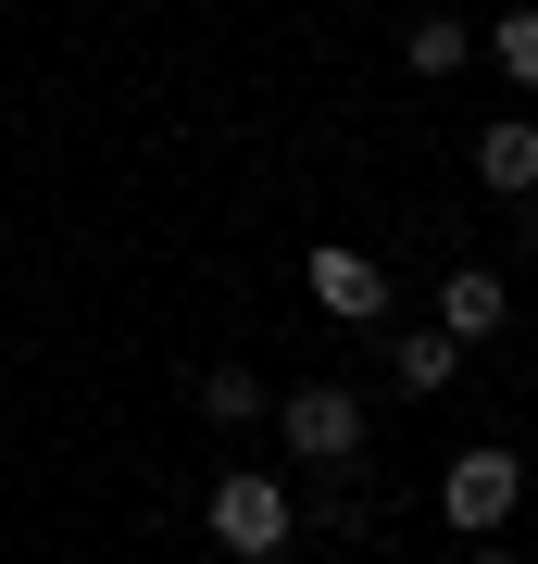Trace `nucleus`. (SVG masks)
Wrapping results in <instances>:
<instances>
[{
  "mask_svg": "<svg viewBox=\"0 0 538 564\" xmlns=\"http://www.w3.org/2000/svg\"><path fill=\"white\" fill-rule=\"evenodd\" d=\"M488 63H501L514 88H538V13H501V25H488Z\"/></svg>",
  "mask_w": 538,
  "mask_h": 564,
  "instance_id": "9d476101",
  "label": "nucleus"
},
{
  "mask_svg": "<svg viewBox=\"0 0 538 564\" xmlns=\"http://www.w3.org/2000/svg\"><path fill=\"white\" fill-rule=\"evenodd\" d=\"M463 564H526V552H501V540H476V552H463Z\"/></svg>",
  "mask_w": 538,
  "mask_h": 564,
  "instance_id": "9b49d317",
  "label": "nucleus"
},
{
  "mask_svg": "<svg viewBox=\"0 0 538 564\" xmlns=\"http://www.w3.org/2000/svg\"><path fill=\"white\" fill-rule=\"evenodd\" d=\"M514 502H526V464L501 452V440L451 452V477H439V514L463 527V540H501V527H514Z\"/></svg>",
  "mask_w": 538,
  "mask_h": 564,
  "instance_id": "f03ea898",
  "label": "nucleus"
},
{
  "mask_svg": "<svg viewBox=\"0 0 538 564\" xmlns=\"http://www.w3.org/2000/svg\"><path fill=\"white\" fill-rule=\"evenodd\" d=\"M514 214H526V251H538V188H526V202H514Z\"/></svg>",
  "mask_w": 538,
  "mask_h": 564,
  "instance_id": "f8f14e48",
  "label": "nucleus"
},
{
  "mask_svg": "<svg viewBox=\"0 0 538 564\" xmlns=\"http://www.w3.org/2000/svg\"><path fill=\"white\" fill-rule=\"evenodd\" d=\"M276 440L300 464H351L363 452V389H288V402H276Z\"/></svg>",
  "mask_w": 538,
  "mask_h": 564,
  "instance_id": "7ed1b4c3",
  "label": "nucleus"
},
{
  "mask_svg": "<svg viewBox=\"0 0 538 564\" xmlns=\"http://www.w3.org/2000/svg\"><path fill=\"white\" fill-rule=\"evenodd\" d=\"M476 176L501 188V202H526V188H538V126H526V113H501V126H476Z\"/></svg>",
  "mask_w": 538,
  "mask_h": 564,
  "instance_id": "423d86ee",
  "label": "nucleus"
},
{
  "mask_svg": "<svg viewBox=\"0 0 538 564\" xmlns=\"http://www.w3.org/2000/svg\"><path fill=\"white\" fill-rule=\"evenodd\" d=\"M200 414H213V426H251V414H276V389L239 377V364H213V377H200Z\"/></svg>",
  "mask_w": 538,
  "mask_h": 564,
  "instance_id": "6e6552de",
  "label": "nucleus"
},
{
  "mask_svg": "<svg viewBox=\"0 0 538 564\" xmlns=\"http://www.w3.org/2000/svg\"><path fill=\"white\" fill-rule=\"evenodd\" d=\"M300 289H314V314H339V326H376L388 314V263L351 251V239H326L314 263H300Z\"/></svg>",
  "mask_w": 538,
  "mask_h": 564,
  "instance_id": "20e7f679",
  "label": "nucleus"
},
{
  "mask_svg": "<svg viewBox=\"0 0 538 564\" xmlns=\"http://www.w3.org/2000/svg\"><path fill=\"white\" fill-rule=\"evenodd\" d=\"M388 377H400V389H426V402H439V389L463 377V339H451V326H400V339H388Z\"/></svg>",
  "mask_w": 538,
  "mask_h": 564,
  "instance_id": "0eeeda50",
  "label": "nucleus"
},
{
  "mask_svg": "<svg viewBox=\"0 0 538 564\" xmlns=\"http://www.w3.org/2000/svg\"><path fill=\"white\" fill-rule=\"evenodd\" d=\"M200 527H213V552H239V564H276V552H288V527H300V502H288L276 477H251V464H239V477H213Z\"/></svg>",
  "mask_w": 538,
  "mask_h": 564,
  "instance_id": "f257e3e1",
  "label": "nucleus"
},
{
  "mask_svg": "<svg viewBox=\"0 0 538 564\" xmlns=\"http://www.w3.org/2000/svg\"><path fill=\"white\" fill-rule=\"evenodd\" d=\"M400 63H414V76H463V63H476V39H463L451 13H426L414 39H400Z\"/></svg>",
  "mask_w": 538,
  "mask_h": 564,
  "instance_id": "1a4fd4ad",
  "label": "nucleus"
},
{
  "mask_svg": "<svg viewBox=\"0 0 538 564\" xmlns=\"http://www.w3.org/2000/svg\"><path fill=\"white\" fill-rule=\"evenodd\" d=\"M501 314H514V289H501V276H488V263H463V276L439 289V326H451V339H463V351H476V339H501Z\"/></svg>",
  "mask_w": 538,
  "mask_h": 564,
  "instance_id": "39448f33",
  "label": "nucleus"
}]
</instances>
